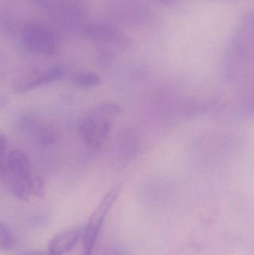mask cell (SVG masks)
Instances as JSON below:
<instances>
[{
	"instance_id": "cell-5",
	"label": "cell",
	"mask_w": 254,
	"mask_h": 255,
	"mask_svg": "<svg viewBox=\"0 0 254 255\" xmlns=\"http://www.w3.org/2000/svg\"><path fill=\"white\" fill-rule=\"evenodd\" d=\"M85 37L94 41L101 42L109 46L125 49L129 46L128 37L115 25L108 23H91L85 26Z\"/></svg>"
},
{
	"instance_id": "cell-8",
	"label": "cell",
	"mask_w": 254,
	"mask_h": 255,
	"mask_svg": "<svg viewBox=\"0 0 254 255\" xmlns=\"http://www.w3.org/2000/svg\"><path fill=\"white\" fill-rule=\"evenodd\" d=\"M63 74H64V67L61 65L55 66L49 70H46L44 73H41L37 77L33 78L31 80L28 81L26 83H22L18 85L15 91L18 93L26 92V91L40 86V85L54 82V81L60 79Z\"/></svg>"
},
{
	"instance_id": "cell-10",
	"label": "cell",
	"mask_w": 254,
	"mask_h": 255,
	"mask_svg": "<svg viewBox=\"0 0 254 255\" xmlns=\"http://www.w3.org/2000/svg\"><path fill=\"white\" fill-rule=\"evenodd\" d=\"M17 244L14 234L3 223H0V250L10 251Z\"/></svg>"
},
{
	"instance_id": "cell-7",
	"label": "cell",
	"mask_w": 254,
	"mask_h": 255,
	"mask_svg": "<svg viewBox=\"0 0 254 255\" xmlns=\"http://www.w3.org/2000/svg\"><path fill=\"white\" fill-rule=\"evenodd\" d=\"M80 229H70L55 235L48 244V252L52 255H64L71 252L81 239Z\"/></svg>"
},
{
	"instance_id": "cell-3",
	"label": "cell",
	"mask_w": 254,
	"mask_h": 255,
	"mask_svg": "<svg viewBox=\"0 0 254 255\" xmlns=\"http://www.w3.org/2000/svg\"><path fill=\"white\" fill-rule=\"evenodd\" d=\"M108 10L115 22L125 26L148 27L156 19L154 10L143 0H109Z\"/></svg>"
},
{
	"instance_id": "cell-6",
	"label": "cell",
	"mask_w": 254,
	"mask_h": 255,
	"mask_svg": "<svg viewBox=\"0 0 254 255\" xmlns=\"http://www.w3.org/2000/svg\"><path fill=\"white\" fill-rule=\"evenodd\" d=\"M23 41L28 50L38 55H51L56 49L52 33L39 24L31 23L24 29Z\"/></svg>"
},
{
	"instance_id": "cell-14",
	"label": "cell",
	"mask_w": 254,
	"mask_h": 255,
	"mask_svg": "<svg viewBox=\"0 0 254 255\" xmlns=\"http://www.w3.org/2000/svg\"><path fill=\"white\" fill-rule=\"evenodd\" d=\"M18 255H52L49 253H43V252H28V253H22Z\"/></svg>"
},
{
	"instance_id": "cell-9",
	"label": "cell",
	"mask_w": 254,
	"mask_h": 255,
	"mask_svg": "<svg viewBox=\"0 0 254 255\" xmlns=\"http://www.w3.org/2000/svg\"><path fill=\"white\" fill-rule=\"evenodd\" d=\"M75 85L81 88H92L98 86L101 82L99 76L92 72H82L76 73L72 78Z\"/></svg>"
},
{
	"instance_id": "cell-12",
	"label": "cell",
	"mask_w": 254,
	"mask_h": 255,
	"mask_svg": "<svg viewBox=\"0 0 254 255\" xmlns=\"http://www.w3.org/2000/svg\"><path fill=\"white\" fill-rule=\"evenodd\" d=\"M7 141L5 136L0 134V181L2 180L7 164Z\"/></svg>"
},
{
	"instance_id": "cell-13",
	"label": "cell",
	"mask_w": 254,
	"mask_h": 255,
	"mask_svg": "<svg viewBox=\"0 0 254 255\" xmlns=\"http://www.w3.org/2000/svg\"><path fill=\"white\" fill-rule=\"evenodd\" d=\"M102 255H128V253L123 247L114 246L104 250Z\"/></svg>"
},
{
	"instance_id": "cell-11",
	"label": "cell",
	"mask_w": 254,
	"mask_h": 255,
	"mask_svg": "<svg viewBox=\"0 0 254 255\" xmlns=\"http://www.w3.org/2000/svg\"><path fill=\"white\" fill-rule=\"evenodd\" d=\"M58 139V133L54 127H43L37 131L35 140L40 145H50Z\"/></svg>"
},
{
	"instance_id": "cell-4",
	"label": "cell",
	"mask_w": 254,
	"mask_h": 255,
	"mask_svg": "<svg viewBox=\"0 0 254 255\" xmlns=\"http://www.w3.org/2000/svg\"><path fill=\"white\" fill-rule=\"evenodd\" d=\"M120 187L112 189L101 201L98 208L91 216L84 236V250L82 255H92L100 231L104 224V220L110 208L114 204L120 193Z\"/></svg>"
},
{
	"instance_id": "cell-15",
	"label": "cell",
	"mask_w": 254,
	"mask_h": 255,
	"mask_svg": "<svg viewBox=\"0 0 254 255\" xmlns=\"http://www.w3.org/2000/svg\"><path fill=\"white\" fill-rule=\"evenodd\" d=\"M156 1L164 5H169L174 2V0H156Z\"/></svg>"
},
{
	"instance_id": "cell-1",
	"label": "cell",
	"mask_w": 254,
	"mask_h": 255,
	"mask_svg": "<svg viewBox=\"0 0 254 255\" xmlns=\"http://www.w3.org/2000/svg\"><path fill=\"white\" fill-rule=\"evenodd\" d=\"M33 178L31 162L26 153L19 149L10 151L1 180L7 191L18 200L28 201L33 196Z\"/></svg>"
},
{
	"instance_id": "cell-2",
	"label": "cell",
	"mask_w": 254,
	"mask_h": 255,
	"mask_svg": "<svg viewBox=\"0 0 254 255\" xmlns=\"http://www.w3.org/2000/svg\"><path fill=\"white\" fill-rule=\"evenodd\" d=\"M120 111L113 103L101 104L91 110L79 125L82 139L90 145H98L106 140L111 130L112 120Z\"/></svg>"
}]
</instances>
